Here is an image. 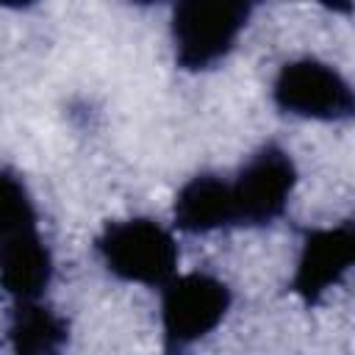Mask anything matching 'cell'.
Wrapping results in <instances>:
<instances>
[{
    "mask_svg": "<svg viewBox=\"0 0 355 355\" xmlns=\"http://www.w3.org/2000/svg\"><path fill=\"white\" fill-rule=\"evenodd\" d=\"M130 3H155V0H130Z\"/></svg>",
    "mask_w": 355,
    "mask_h": 355,
    "instance_id": "obj_14",
    "label": "cell"
},
{
    "mask_svg": "<svg viewBox=\"0 0 355 355\" xmlns=\"http://www.w3.org/2000/svg\"><path fill=\"white\" fill-rule=\"evenodd\" d=\"M241 3H247V6L252 8V6H255V3H261V0H241Z\"/></svg>",
    "mask_w": 355,
    "mask_h": 355,
    "instance_id": "obj_13",
    "label": "cell"
},
{
    "mask_svg": "<svg viewBox=\"0 0 355 355\" xmlns=\"http://www.w3.org/2000/svg\"><path fill=\"white\" fill-rule=\"evenodd\" d=\"M322 6H327V8H333V11H349V0H319Z\"/></svg>",
    "mask_w": 355,
    "mask_h": 355,
    "instance_id": "obj_11",
    "label": "cell"
},
{
    "mask_svg": "<svg viewBox=\"0 0 355 355\" xmlns=\"http://www.w3.org/2000/svg\"><path fill=\"white\" fill-rule=\"evenodd\" d=\"M36 233V211L22 180L0 169V247Z\"/></svg>",
    "mask_w": 355,
    "mask_h": 355,
    "instance_id": "obj_10",
    "label": "cell"
},
{
    "mask_svg": "<svg viewBox=\"0 0 355 355\" xmlns=\"http://www.w3.org/2000/svg\"><path fill=\"white\" fill-rule=\"evenodd\" d=\"M53 275L50 252L36 233L0 247V286L17 300H39Z\"/></svg>",
    "mask_w": 355,
    "mask_h": 355,
    "instance_id": "obj_8",
    "label": "cell"
},
{
    "mask_svg": "<svg viewBox=\"0 0 355 355\" xmlns=\"http://www.w3.org/2000/svg\"><path fill=\"white\" fill-rule=\"evenodd\" d=\"M175 225L186 233H208L225 225H236L230 183L216 175L191 178L175 200Z\"/></svg>",
    "mask_w": 355,
    "mask_h": 355,
    "instance_id": "obj_7",
    "label": "cell"
},
{
    "mask_svg": "<svg viewBox=\"0 0 355 355\" xmlns=\"http://www.w3.org/2000/svg\"><path fill=\"white\" fill-rule=\"evenodd\" d=\"M272 94L283 111L305 119H347L355 105L349 83L333 67L313 58L286 64Z\"/></svg>",
    "mask_w": 355,
    "mask_h": 355,
    "instance_id": "obj_4",
    "label": "cell"
},
{
    "mask_svg": "<svg viewBox=\"0 0 355 355\" xmlns=\"http://www.w3.org/2000/svg\"><path fill=\"white\" fill-rule=\"evenodd\" d=\"M352 261H355V230L349 222L308 233L294 272V291L308 305L319 302L347 275Z\"/></svg>",
    "mask_w": 355,
    "mask_h": 355,
    "instance_id": "obj_6",
    "label": "cell"
},
{
    "mask_svg": "<svg viewBox=\"0 0 355 355\" xmlns=\"http://www.w3.org/2000/svg\"><path fill=\"white\" fill-rule=\"evenodd\" d=\"M36 0H0V8H28Z\"/></svg>",
    "mask_w": 355,
    "mask_h": 355,
    "instance_id": "obj_12",
    "label": "cell"
},
{
    "mask_svg": "<svg viewBox=\"0 0 355 355\" xmlns=\"http://www.w3.org/2000/svg\"><path fill=\"white\" fill-rule=\"evenodd\" d=\"M97 250L105 266L130 283L164 286L178 266L175 239L153 219L114 222L97 239Z\"/></svg>",
    "mask_w": 355,
    "mask_h": 355,
    "instance_id": "obj_2",
    "label": "cell"
},
{
    "mask_svg": "<svg viewBox=\"0 0 355 355\" xmlns=\"http://www.w3.org/2000/svg\"><path fill=\"white\" fill-rule=\"evenodd\" d=\"M230 291L222 280L211 275H180L164 283L161 322L169 349H183L202 336H208L227 313Z\"/></svg>",
    "mask_w": 355,
    "mask_h": 355,
    "instance_id": "obj_3",
    "label": "cell"
},
{
    "mask_svg": "<svg viewBox=\"0 0 355 355\" xmlns=\"http://www.w3.org/2000/svg\"><path fill=\"white\" fill-rule=\"evenodd\" d=\"M8 338L14 352H25V355L55 352L67 341V322L50 308L39 305L36 300H22L14 311Z\"/></svg>",
    "mask_w": 355,
    "mask_h": 355,
    "instance_id": "obj_9",
    "label": "cell"
},
{
    "mask_svg": "<svg viewBox=\"0 0 355 355\" xmlns=\"http://www.w3.org/2000/svg\"><path fill=\"white\" fill-rule=\"evenodd\" d=\"M294 183L297 169L286 150L269 144L255 153L236 183H230L236 225H263L277 219L288 205Z\"/></svg>",
    "mask_w": 355,
    "mask_h": 355,
    "instance_id": "obj_5",
    "label": "cell"
},
{
    "mask_svg": "<svg viewBox=\"0 0 355 355\" xmlns=\"http://www.w3.org/2000/svg\"><path fill=\"white\" fill-rule=\"evenodd\" d=\"M247 14L250 6L241 0H178L172 14L178 64L186 69H205L225 58Z\"/></svg>",
    "mask_w": 355,
    "mask_h": 355,
    "instance_id": "obj_1",
    "label": "cell"
}]
</instances>
